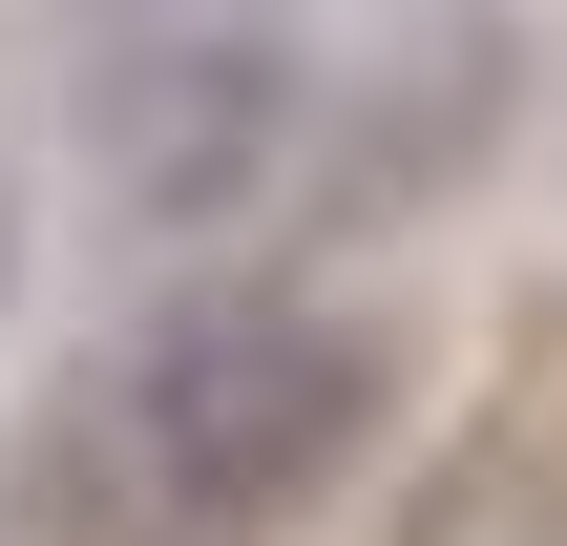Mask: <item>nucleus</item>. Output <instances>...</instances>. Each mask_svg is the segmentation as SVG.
Listing matches in <instances>:
<instances>
[{
    "label": "nucleus",
    "instance_id": "nucleus-1",
    "mask_svg": "<svg viewBox=\"0 0 567 546\" xmlns=\"http://www.w3.org/2000/svg\"><path fill=\"white\" fill-rule=\"evenodd\" d=\"M379 442V358L295 295H189L147 316L63 442H42V546H274L337 463Z\"/></svg>",
    "mask_w": 567,
    "mask_h": 546
},
{
    "label": "nucleus",
    "instance_id": "nucleus-2",
    "mask_svg": "<svg viewBox=\"0 0 567 546\" xmlns=\"http://www.w3.org/2000/svg\"><path fill=\"white\" fill-rule=\"evenodd\" d=\"M63 126H84V189L126 231H231L316 147V42H295V0H84Z\"/></svg>",
    "mask_w": 567,
    "mask_h": 546
},
{
    "label": "nucleus",
    "instance_id": "nucleus-3",
    "mask_svg": "<svg viewBox=\"0 0 567 546\" xmlns=\"http://www.w3.org/2000/svg\"><path fill=\"white\" fill-rule=\"evenodd\" d=\"M0 295H21V210H0Z\"/></svg>",
    "mask_w": 567,
    "mask_h": 546
}]
</instances>
